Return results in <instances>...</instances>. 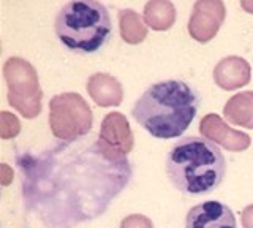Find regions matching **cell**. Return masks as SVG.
<instances>
[{
  "mask_svg": "<svg viewBox=\"0 0 253 228\" xmlns=\"http://www.w3.org/2000/svg\"><path fill=\"white\" fill-rule=\"evenodd\" d=\"M24 206L43 228H75L105 214L128 185L131 165L100 137L16 155Z\"/></svg>",
  "mask_w": 253,
  "mask_h": 228,
  "instance_id": "6da1fadb",
  "label": "cell"
},
{
  "mask_svg": "<svg viewBox=\"0 0 253 228\" xmlns=\"http://www.w3.org/2000/svg\"><path fill=\"white\" fill-rule=\"evenodd\" d=\"M201 97L180 80L152 84L136 100L131 116L142 129L160 139H172L184 133L198 114Z\"/></svg>",
  "mask_w": 253,
  "mask_h": 228,
  "instance_id": "7a4b0ae2",
  "label": "cell"
},
{
  "mask_svg": "<svg viewBox=\"0 0 253 228\" xmlns=\"http://www.w3.org/2000/svg\"><path fill=\"white\" fill-rule=\"evenodd\" d=\"M226 171L225 155L209 139L187 137L179 139L166 157V175L177 190L204 195L221 184Z\"/></svg>",
  "mask_w": 253,
  "mask_h": 228,
  "instance_id": "3957f363",
  "label": "cell"
},
{
  "mask_svg": "<svg viewBox=\"0 0 253 228\" xmlns=\"http://www.w3.org/2000/svg\"><path fill=\"white\" fill-rule=\"evenodd\" d=\"M54 32L67 49L93 54L109 42L113 21L108 8L98 0H71L55 16Z\"/></svg>",
  "mask_w": 253,
  "mask_h": 228,
  "instance_id": "277c9868",
  "label": "cell"
},
{
  "mask_svg": "<svg viewBox=\"0 0 253 228\" xmlns=\"http://www.w3.org/2000/svg\"><path fill=\"white\" fill-rule=\"evenodd\" d=\"M8 86V103L26 119H34L42 113L43 91L40 88L37 70L21 57H10L3 65Z\"/></svg>",
  "mask_w": 253,
  "mask_h": 228,
  "instance_id": "5b68a950",
  "label": "cell"
},
{
  "mask_svg": "<svg viewBox=\"0 0 253 228\" xmlns=\"http://www.w3.org/2000/svg\"><path fill=\"white\" fill-rule=\"evenodd\" d=\"M93 114L89 103L75 92L59 93L49 101V127L60 141H76L92 130Z\"/></svg>",
  "mask_w": 253,
  "mask_h": 228,
  "instance_id": "8992f818",
  "label": "cell"
},
{
  "mask_svg": "<svg viewBox=\"0 0 253 228\" xmlns=\"http://www.w3.org/2000/svg\"><path fill=\"white\" fill-rule=\"evenodd\" d=\"M226 18L221 0H196L188 21V34L198 43H208L215 38Z\"/></svg>",
  "mask_w": 253,
  "mask_h": 228,
  "instance_id": "52a82bcc",
  "label": "cell"
},
{
  "mask_svg": "<svg viewBox=\"0 0 253 228\" xmlns=\"http://www.w3.org/2000/svg\"><path fill=\"white\" fill-rule=\"evenodd\" d=\"M200 132L206 139L223 146L231 152H242L245 149H249L252 143L247 133L228 127L225 121L213 113L206 114L203 117V121L200 122Z\"/></svg>",
  "mask_w": 253,
  "mask_h": 228,
  "instance_id": "ba28073f",
  "label": "cell"
},
{
  "mask_svg": "<svg viewBox=\"0 0 253 228\" xmlns=\"http://www.w3.org/2000/svg\"><path fill=\"white\" fill-rule=\"evenodd\" d=\"M185 228H236V217L226 204L211 200L187 212Z\"/></svg>",
  "mask_w": 253,
  "mask_h": 228,
  "instance_id": "9c48e42d",
  "label": "cell"
},
{
  "mask_svg": "<svg viewBox=\"0 0 253 228\" xmlns=\"http://www.w3.org/2000/svg\"><path fill=\"white\" fill-rule=\"evenodd\" d=\"M101 141L106 146H109L113 151L128 155L134 146L133 132L130 129V124L122 113H109L103 119L100 125V135Z\"/></svg>",
  "mask_w": 253,
  "mask_h": 228,
  "instance_id": "30bf717a",
  "label": "cell"
},
{
  "mask_svg": "<svg viewBox=\"0 0 253 228\" xmlns=\"http://www.w3.org/2000/svg\"><path fill=\"white\" fill-rule=\"evenodd\" d=\"M252 68L242 57L229 56L221 59L213 68V81L223 91H236L250 83Z\"/></svg>",
  "mask_w": 253,
  "mask_h": 228,
  "instance_id": "8fae6325",
  "label": "cell"
},
{
  "mask_svg": "<svg viewBox=\"0 0 253 228\" xmlns=\"http://www.w3.org/2000/svg\"><path fill=\"white\" fill-rule=\"evenodd\" d=\"M87 92L101 108L119 106L124 100V89L114 76L108 73H95L87 81Z\"/></svg>",
  "mask_w": 253,
  "mask_h": 228,
  "instance_id": "7c38bea8",
  "label": "cell"
},
{
  "mask_svg": "<svg viewBox=\"0 0 253 228\" xmlns=\"http://www.w3.org/2000/svg\"><path fill=\"white\" fill-rule=\"evenodd\" d=\"M226 119L239 127L253 129V92H241L231 97L223 108Z\"/></svg>",
  "mask_w": 253,
  "mask_h": 228,
  "instance_id": "4fadbf2b",
  "label": "cell"
},
{
  "mask_svg": "<svg viewBox=\"0 0 253 228\" xmlns=\"http://www.w3.org/2000/svg\"><path fill=\"white\" fill-rule=\"evenodd\" d=\"M144 22L157 32H163L176 22V8L169 0H149L144 6Z\"/></svg>",
  "mask_w": 253,
  "mask_h": 228,
  "instance_id": "5bb4252c",
  "label": "cell"
},
{
  "mask_svg": "<svg viewBox=\"0 0 253 228\" xmlns=\"http://www.w3.org/2000/svg\"><path fill=\"white\" fill-rule=\"evenodd\" d=\"M119 27L122 40L128 45H139L147 37V24L136 11L130 8L119 11Z\"/></svg>",
  "mask_w": 253,
  "mask_h": 228,
  "instance_id": "9a60e30c",
  "label": "cell"
},
{
  "mask_svg": "<svg viewBox=\"0 0 253 228\" xmlns=\"http://www.w3.org/2000/svg\"><path fill=\"white\" fill-rule=\"evenodd\" d=\"M21 132V122L14 114L2 111L0 114V137L3 139H11L16 138Z\"/></svg>",
  "mask_w": 253,
  "mask_h": 228,
  "instance_id": "2e32d148",
  "label": "cell"
},
{
  "mask_svg": "<svg viewBox=\"0 0 253 228\" xmlns=\"http://www.w3.org/2000/svg\"><path fill=\"white\" fill-rule=\"evenodd\" d=\"M121 228H154V224H152V220L146 216L131 214V216H126L122 220Z\"/></svg>",
  "mask_w": 253,
  "mask_h": 228,
  "instance_id": "e0dca14e",
  "label": "cell"
},
{
  "mask_svg": "<svg viewBox=\"0 0 253 228\" xmlns=\"http://www.w3.org/2000/svg\"><path fill=\"white\" fill-rule=\"evenodd\" d=\"M242 227L253 228V204H250V206L242 211Z\"/></svg>",
  "mask_w": 253,
  "mask_h": 228,
  "instance_id": "ac0fdd59",
  "label": "cell"
},
{
  "mask_svg": "<svg viewBox=\"0 0 253 228\" xmlns=\"http://www.w3.org/2000/svg\"><path fill=\"white\" fill-rule=\"evenodd\" d=\"M2 171H3V179H2V184L8 185L13 181V171L8 168V165H2Z\"/></svg>",
  "mask_w": 253,
  "mask_h": 228,
  "instance_id": "d6986e66",
  "label": "cell"
},
{
  "mask_svg": "<svg viewBox=\"0 0 253 228\" xmlns=\"http://www.w3.org/2000/svg\"><path fill=\"white\" fill-rule=\"evenodd\" d=\"M241 6L245 13L253 14V0H241Z\"/></svg>",
  "mask_w": 253,
  "mask_h": 228,
  "instance_id": "ffe728a7",
  "label": "cell"
}]
</instances>
